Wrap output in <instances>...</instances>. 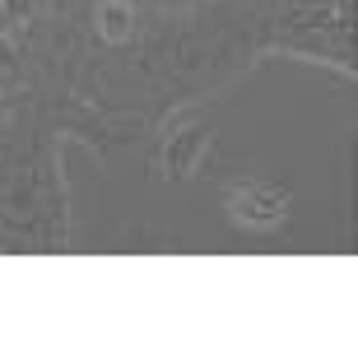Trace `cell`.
<instances>
[{
  "label": "cell",
  "mask_w": 358,
  "mask_h": 358,
  "mask_svg": "<svg viewBox=\"0 0 358 358\" xmlns=\"http://www.w3.org/2000/svg\"><path fill=\"white\" fill-rule=\"evenodd\" d=\"M228 210L247 228H270L289 210V191H279V186H238V191H228Z\"/></svg>",
  "instance_id": "obj_1"
},
{
  "label": "cell",
  "mask_w": 358,
  "mask_h": 358,
  "mask_svg": "<svg viewBox=\"0 0 358 358\" xmlns=\"http://www.w3.org/2000/svg\"><path fill=\"white\" fill-rule=\"evenodd\" d=\"M93 19H98V38H103L107 47H121V42L131 38V28H135L131 0H98Z\"/></svg>",
  "instance_id": "obj_2"
},
{
  "label": "cell",
  "mask_w": 358,
  "mask_h": 358,
  "mask_svg": "<svg viewBox=\"0 0 358 358\" xmlns=\"http://www.w3.org/2000/svg\"><path fill=\"white\" fill-rule=\"evenodd\" d=\"M205 140H210V126H186V131H177L173 140H168V173L173 177L191 173L196 159H200V149H205Z\"/></svg>",
  "instance_id": "obj_3"
}]
</instances>
